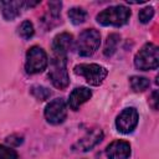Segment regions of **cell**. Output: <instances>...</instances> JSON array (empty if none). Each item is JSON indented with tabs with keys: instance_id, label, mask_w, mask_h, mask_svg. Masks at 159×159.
Segmentation results:
<instances>
[{
	"instance_id": "obj_1",
	"label": "cell",
	"mask_w": 159,
	"mask_h": 159,
	"mask_svg": "<svg viewBox=\"0 0 159 159\" xmlns=\"http://www.w3.org/2000/svg\"><path fill=\"white\" fill-rule=\"evenodd\" d=\"M130 17V10L124 5H116L101 11L96 20L102 26H122Z\"/></svg>"
},
{
	"instance_id": "obj_2",
	"label": "cell",
	"mask_w": 159,
	"mask_h": 159,
	"mask_svg": "<svg viewBox=\"0 0 159 159\" xmlns=\"http://www.w3.org/2000/svg\"><path fill=\"white\" fill-rule=\"evenodd\" d=\"M134 65L140 71L155 70L159 65V50L158 46L148 42L145 43L135 55Z\"/></svg>"
},
{
	"instance_id": "obj_3",
	"label": "cell",
	"mask_w": 159,
	"mask_h": 159,
	"mask_svg": "<svg viewBox=\"0 0 159 159\" xmlns=\"http://www.w3.org/2000/svg\"><path fill=\"white\" fill-rule=\"evenodd\" d=\"M101 43V34L94 29L83 30L77 40V52L80 56L88 57L92 56L99 47Z\"/></svg>"
},
{
	"instance_id": "obj_4",
	"label": "cell",
	"mask_w": 159,
	"mask_h": 159,
	"mask_svg": "<svg viewBox=\"0 0 159 159\" xmlns=\"http://www.w3.org/2000/svg\"><path fill=\"white\" fill-rule=\"evenodd\" d=\"M73 72L84 77L87 83L91 86H99L108 75L107 68L97 63H80L75 66Z\"/></svg>"
},
{
	"instance_id": "obj_5",
	"label": "cell",
	"mask_w": 159,
	"mask_h": 159,
	"mask_svg": "<svg viewBox=\"0 0 159 159\" xmlns=\"http://www.w3.org/2000/svg\"><path fill=\"white\" fill-rule=\"evenodd\" d=\"M48 78L51 80L52 84L58 89H63L68 86L70 78H68V72L66 67V57L53 56L50 63Z\"/></svg>"
},
{
	"instance_id": "obj_6",
	"label": "cell",
	"mask_w": 159,
	"mask_h": 159,
	"mask_svg": "<svg viewBox=\"0 0 159 159\" xmlns=\"http://www.w3.org/2000/svg\"><path fill=\"white\" fill-rule=\"evenodd\" d=\"M47 65H48L47 55L41 47L32 46L31 48H29V51L26 52V62H25V70L27 73L30 75L40 73L46 70Z\"/></svg>"
},
{
	"instance_id": "obj_7",
	"label": "cell",
	"mask_w": 159,
	"mask_h": 159,
	"mask_svg": "<svg viewBox=\"0 0 159 159\" xmlns=\"http://www.w3.org/2000/svg\"><path fill=\"white\" fill-rule=\"evenodd\" d=\"M138 119H139V116H138V112L135 108H133V107L124 108L118 114V117L116 119L117 130L123 134L132 133L138 124Z\"/></svg>"
},
{
	"instance_id": "obj_8",
	"label": "cell",
	"mask_w": 159,
	"mask_h": 159,
	"mask_svg": "<svg viewBox=\"0 0 159 159\" xmlns=\"http://www.w3.org/2000/svg\"><path fill=\"white\" fill-rule=\"evenodd\" d=\"M67 117V104L62 98L51 101L45 108V118L50 124H60Z\"/></svg>"
},
{
	"instance_id": "obj_9",
	"label": "cell",
	"mask_w": 159,
	"mask_h": 159,
	"mask_svg": "<svg viewBox=\"0 0 159 159\" xmlns=\"http://www.w3.org/2000/svg\"><path fill=\"white\" fill-rule=\"evenodd\" d=\"M73 46V36L68 32H62L57 36H55L52 41V50L55 56L66 57L67 52Z\"/></svg>"
},
{
	"instance_id": "obj_10",
	"label": "cell",
	"mask_w": 159,
	"mask_h": 159,
	"mask_svg": "<svg viewBox=\"0 0 159 159\" xmlns=\"http://www.w3.org/2000/svg\"><path fill=\"white\" fill-rule=\"evenodd\" d=\"M106 154L108 159H128L130 155V144L125 140H114L107 147Z\"/></svg>"
},
{
	"instance_id": "obj_11",
	"label": "cell",
	"mask_w": 159,
	"mask_h": 159,
	"mask_svg": "<svg viewBox=\"0 0 159 159\" xmlns=\"http://www.w3.org/2000/svg\"><path fill=\"white\" fill-rule=\"evenodd\" d=\"M103 138V132L98 128L88 132L83 138H81L72 148L75 150H81V152H87L91 150L96 144H98Z\"/></svg>"
},
{
	"instance_id": "obj_12",
	"label": "cell",
	"mask_w": 159,
	"mask_h": 159,
	"mask_svg": "<svg viewBox=\"0 0 159 159\" xmlns=\"http://www.w3.org/2000/svg\"><path fill=\"white\" fill-rule=\"evenodd\" d=\"M92 97V92L87 87H77L75 88L68 97V106L72 111H78L80 107L87 102Z\"/></svg>"
},
{
	"instance_id": "obj_13",
	"label": "cell",
	"mask_w": 159,
	"mask_h": 159,
	"mask_svg": "<svg viewBox=\"0 0 159 159\" xmlns=\"http://www.w3.org/2000/svg\"><path fill=\"white\" fill-rule=\"evenodd\" d=\"M25 1H0V10L5 20H14L20 15Z\"/></svg>"
},
{
	"instance_id": "obj_14",
	"label": "cell",
	"mask_w": 159,
	"mask_h": 159,
	"mask_svg": "<svg viewBox=\"0 0 159 159\" xmlns=\"http://www.w3.org/2000/svg\"><path fill=\"white\" fill-rule=\"evenodd\" d=\"M119 41H120V36L118 34H111V35H108V37L106 40V43H104V48H103L104 56H107V57L112 56L117 51V47H118Z\"/></svg>"
},
{
	"instance_id": "obj_15",
	"label": "cell",
	"mask_w": 159,
	"mask_h": 159,
	"mask_svg": "<svg viewBox=\"0 0 159 159\" xmlns=\"http://www.w3.org/2000/svg\"><path fill=\"white\" fill-rule=\"evenodd\" d=\"M68 17H70L72 24L80 25V24H83L86 21L87 11L82 7H72V9L68 10Z\"/></svg>"
},
{
	"instance_id": "obj_16",
	"label": "cell",
	"mask_w": 159,
	"mask_h": 159,
	"mask_svg": "<svg viewBox=\"0 0 159 159\" xmlns=\"http://www.w3.org/2000/svg\"><path fill=\"white\" fill-rule=\"evenodd\" d=\"M129 84L134 92H143L149 87V80L142 76H132L129 78Z\"/></svg>"
},
{
	"instance_id": "obj_17",
	"label": "cell",
	"mask_w": 159,
	"mask_h": 159,
	"mask_svg": "<svg viewBox=\"0 0 159 159\" xmlns=\"http://www.w3.org/2000/svg\"><path fill=\"white\" fill-rule=\"evenodd\" d=\"M17 32H19L20 37L24 39V40H29V39H31V37L34 36V34H35L32 22H30L29 20H25V21L19 26V31H17Z\"/></svg>"
},
{
	"instance_id": "obj_18",
	"label": "cell",
	"mask_w": 159,
	"mask_h": 159,
	"mask_svg": "<svg viewBox=\"0 0 159 159\" xmlns=\"http://www.w3.org/2000/svg\"><path fill=\"white\" fill-rule=\"evenodd\" d=\"M30 91H31L32 96H34L35 98H37L39 101H45V99H47V98L50 97V94H51V92H50L46 87H43V86H32Z\"/></svg>"
},
{
	"instance_id": "obj_19",
	"label": "cell",
	"mask_w": 159,
	"mask_h": 159,
	"mask_svg": "<svg viewBox=\"0 0 159 159\" xmlns=\"http://www.w3.org/2000/svg\"><path fill=\"white\" fill-rule=\"evenodd\" d=\"M153 16H154V9H153L152 6H148V7L142 9V10L139 11V15H138L139 21H140L142 24H148V22L153 19Z\"/></svg>"
},
{
	"instance_id": "obj_20",
	"label": "cell",
	"mask_w": 159,
	"mask_h": 159,
	"mask_svg": "<svg viewBox=\"0 0 159 159\" xmlns=\"http://www.w3.org/2000/svg\"><path fill=\"white\" fill-rule=\"evenodd\" d=\"M0 159H17V153L5 145H0Z\"/></svg>"
},
{
	"instance_id": "obj_21",
	"label": "cell",
	"mask_w": 159,
	"mask_h": 159,
	"mask_svg": "<svg viewBox=\"0 0 159 159\" xmlns=\"http://www.w3.org/2000/svg\"><path fill=\"white\" fill-rule=\"evenodd\" d=\"M6 143L10 144V145H14V147H17L22 143V137L19 135V134H12L10 137L6 138Z\"/></svg>"
},
{
	"instance_id": "obj_22",
	"label": "cell",
	"mask_w": 159,
	"mask_h": 159,
	"mask_svg": "<svg viewBox=\"0 0 159 159\" xmlns=\"http://www.w3.org/2000/svg\"><path fill=\"white\" fill-rule=\"evenodd\" d=\"M48 6H50V11H51V14L53 15V16H58V14H60V9H61V6H62V4H61V1H51V2H48Z\"/></svg>"
},
{
	"instance_id": "obj_23",
	"label": "cell",
	"mask_w": 159,
	"mask_h": 159,
	"mask_svg": "<svg viewBox=\"0 0 159 159\" xmlns=\"http://www.w3.org/2000/svg\"><path fill=\"white\" fill-rule=\"evenodd\" d=\"M149 104L153 107V109H158V91H154L152 93V98L149 101Z\"/></svg>"
}]
</instances>
